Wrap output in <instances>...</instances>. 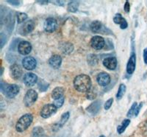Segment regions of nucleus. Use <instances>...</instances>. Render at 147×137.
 Masks as SVG:
<instances>
[{"instance_id":"nucleus-1","label":"nucleus","mask_w":147,"mask_h":137,"mask_svg":"<svg viewBox=\"0 0 147 137\" xmlns=\"http://www.w3.org/2000/svg\"><path fill=\"white\" fill-rule=\"evenodd\" d=\"M73 83L74 89L79 92H82V93L83 92L87 93L92 87L90 77L87 75H84V74L77 75L74 80Z\"/></svg>"},{"instance_id":"nucleus-2","label":"nucleus","mask_w":147,"mask_h":137,"mask_svg":"<svg viewBox=\"0 0 147 137\" xmlns=\"http://www.w3.org/2000/svg\"><path fill=\"white\" fill-rule=\"evenodd\" d=\"M0 90L8 98H14L19 92V87L16 84H7L4 81L0 83Z\"/></svg>"},{"instance_id":"nucleus-3","label":"nucleus","mask_w":147,"mask_h":137,"mask_svg":"<svg viewBox=\"0 0 147 137\" xmlns=\"http://www.w3.org/2000/svg\"><path fill=\"white\" fill-rule=\"evenodd\" d=\"M33 121V116L31 114H26L21 117L16 125V129L18 132H24L27 130Z\"/></svg>"},{"instance_id":"nucleus-4","label":"nucleus","mask_w":147,"mask_h":137,"mask_svg":"<svg viewBox=\"0 0 147 137\" xmlns=\"http://www.w3.org/2000/svg\"><path fill=\"white\" fill-rule=\"evenodd\" d=\"M38 95L36 91L34 89H29L26 92L25 96L24 97V103L26 107L29 108L33 105L38 100Z\"/></svg>"},{"instance_id":"nucleus-5","label":"nucleus","mask_w":147,"mask_h":137,"mask_svg":"<svg viewBox=\"0 0 147 137\" xmlns=\"http://www.w3.org/2000/svg\"><path fill=\"white\" fill-rule=\"evenodd\" d=\"M57 110V107L54 104H47L42 108L40 114L42 118L48 119L50 117H52L53 114H55Z\"/></svg>"},{"instance_id":"nucleus-6","label":"nucleus","mask_w":147,"mask_h":137,"mask_svg":"<svg viewBox=\"0 0 147 137\" xmlns=\"http://www.w3.org/2000/svg\"><path fill=\"white\" fill-rule=\"evenodd\" d=\"M136 68V55L134 51L133 41L132 43V52H131L130 57L129 58L127 64V73L129 75H132L134 73Z\"/></svg>"},{"instance_id":"nucleus-7","label":"nucleus","mask_w":147,"mask_h":137,"mask_svg":"<svg viewBox=\"0 0 147 137\" xmlns=\"http://www.w3.org/2000/svg\"><path fill=\"white\" fill-rule=\"evenodd\" d=\"M105 40L103 37L99 35H95L90 40V46L96 50H100L105 46Z\"/></svg>"},{"instance_id":"nucleus-8","label":"nucleus","mask_w":147,"mask_h":137,"mask_svg":"<svg viewBox=\"0 0 147 137\" xmlns=\"http://www.w3.org/2000/svg\"><path fill=\"white\" fill-rule=\"evenodd\" d=\"M57 27V22L55 18L49 17L47 18L44 22V29L46 32L47 33H53L55 32Z\"/></svg>"},{"instance_id":"nucleus-9","label":"nucleus","mask_w":147,"mask_h":137,"mask_svg":"<svg viewBox=\"0 0 147 137\" xmlns=\"http://www.w3.org/2000/svg\"><path fill=\"white\" fill-rule=\"evenodd\" d=\"M22 66L27 70H33L37 66V60L32 56H27L22 60Z\"/></svg>"},{"instance_id":"nucleus-10","label":"nucleus","mask_w":147,"mask_h":137,"mask_svg":"<svg viewBox=\"0 0 147 137\" xmlns=\"http://www.w3.org/2000/svg\"><path fill=\"white\" fill-rule=\"evenodd\" d=\"M97 83H99L100 86H107L110 83L111 81V77H110V75L107 72H100L98 74V75L96 77Z\"/></svg>"},{"instance_id":"nucleus-11","label":"nucleus","mask_w":147,"mask_h":137,"mask_svg":"<svg viewBox=\"0 0 147 137\" xmlns=\"http://www.w3.org/2000/svg\"><path fill=\"white\" fill-rule=\"evenodd\" d=\"M18 51L21 55H27L32 51V45L29 41H22L18 43Z\"/></svg>"},{"instance_id":"nucleus-12","label":"nucleus","mask_w":147,"mask_h":137,"mask_svg":"<svg viewBox=\"0 0 147 137\" xmlns=\"http://www.w3.org/2000/svg\"><path fill=\"white\" fill-rule=\"evenodd\" d=\"M69 117H70V113L69 111L65 112L61 115L60 117V122L55 123L53 126H52V131L54 132H57V130H60L62 127H63L64 125L67 122V121L69 120Z\"/></svg>"},{"instance_id":"nucleus-13","label":"nucleus","mask_w":147,"mask_h":137,"mask_svg":"<svg viewBox=\"0 0 147 137\" xmlns=\"http://www.w3.org/2000/svg\"><path fill=\"white\" fill-rule=\"evenodd\" d=\"M24 83L27 87H32L38 81V76L32 72H27L24 76Z\"/></svg>"},{"instance_id":"nucleus-14","label":"nucleus","mask_w":147,"mask_h":137,"mask_svg":"<svg viewBox=\"0 0 147 137\" xmlns=\"http://www.w3.org/2000/svg\"><path fill=\"white\" fill-rule=\"evenodd\" d=\"M35 24L34 22V21L32 20H29L27 22H26L23 25L20 27L19 29V33L22 35H27V34L30 33L31 32H32L35 28Z\"/></svg>"},{"instance_id":"nucleus-15","label":"nucleus","mask_w":147,"mask_h":137,"mask_svg":"<svg viewBox=\"0 0 147 137\" xmlns=\"http://www.w3.org/2000/svg\"><path fill=\"white\" fill-rule=\"evenodd\" d=\"M10 72L12 78L14 80H18L22 75V68L18 64H13L10 66Z\"/></svg>"},{"instance_id":"nucleus-16","label":"nucleus","mask_w":147,"mask_h":137,"mask_svg":"<svg viewBox=\"0 0 147 137\" xmlns=\"http://www.w3.org/2000/svg\"><path fill=\"white\" fill-rule=\"evenodd\" d=\"M102 63H103L104 66L110 70H114L117 67V59L115 57L106 58L104 59Z\"/></svg>"},{"instance_id":"nucleus-17","label":"nucleus","mask_w":147,"mask_h":137,"mask_svg":"<svg viewBox=\"0 0 147 137\" xmlns=\"http://www.w3.org/2000/svg\"><path fill=\"white\" fill-rule=\"evenodd\" d=\"M102 103V102L101 100H95L94 102H92L88 107H87L86 111L92 115H96L100 111Z\"/></svg>"},{"instance_id":"nucleus-18","label":"nucleus","mask_w":147,"mask_h":137,"mask_svg":"<svg viewBox=\"0 0 147 137\" xmlns=\"http://www.w3.org/2000/svg\"><path fill=\"white\" fill-rule=\"evenodd\" d=\"M49 65L53 68H60L62 64V58L59 55H53L49 59Z\"/></svg>"},{"instance_id":"nucleus-19","label":"nucleus","mask_w":147,"mask_h":137,"mask_svg":"<svg viewBox=\"0 0 147 137\" xmlns=\"http://www.w3.org/2000/svg\"><path fill=\"white\" fill-rule=\"evenodd\" d=\"M113 22L116 24H119L120 28L122 29V30H125L128 27L127 22L126 21L125 18L122 16V15L121 14H115V16L113 17Z\"/></svg>"},{"instance_id":"nucleus-20","label":"nucleus","mask_w":147,"mask_h":137,"mask_svg":"<svg viewBox=\"0 0 147 137\" xmlns=\"http://www.w3.org/2000/svg\"><path fill=\"white\" fill-rule=\"evenodd\" d=\"M64 89L63 87H56L53 89V91L52 92V97L54 100H57V99H60L61 97H64Z\"/></svg>"},{"instance_id":"nucleus-21","label":"nucleus","mask_w":147,"mask_h":137,"mask_svg":"<svg viewBox=\"0 0 147 137\" xmlns=\"http://www.w3.org/2000/svg\"><path fill=\"white\" fill-rule=\"evenodd\" d=\"M90 30L94 33H102V30L103 29L104 25L102 22L99 21H94L92 22L90 25Z\"/></svg>"},{"instance_id":"nucleus-22","label":"nucleus","mask_w":147,"mask_h":137,"mask_svg":"<svg viewBox=\"0 0 147 137\" xmlns=\"http://www.w3.org/2000/svg\"><path fill=\"white\" fill-rule=\"evenodd\" d=\"M32 137H49L46 134L44 128L40 126H37L33 128L32 131Z\"/></svg>"},{"instance_id":"nucleus-23","label":"nucleus","mask_w":147,"mask_h":137,"mask_svg":"<svg viewBox=\"0 0 147 137\" xmlns=\"http://www.w3.org/2000/svg\"><path fill=\"white\" fill-rule=\"evenodd\" d=\"M60 50L63 54H70L73 52L74 46L72 45V43H69V42H65L61 44Z\"/></svg>"},{"instance_id":"nucleus-24","label":"nucleus","mask_w":147,"mask_h":137,"mask_svg":"<svg viewBox=\"0 0 147 137\" xmlns=\"http://www.w3.org/2000/svg\"><path fill=\"white\" fill-rule=\"evenodd\" d=\"M130 119H125L122 121V122L121 123L120 125L118 126L117 128V132L119 134H121L125 131V130L127 129V128L129 125L130 124Z\"/></svg>"},{"instance_id":"nucleus-25","label":"nucleus","mask_w":147,"mask_h":137,"mask_svg":"<svg viewBox=\"0 0 147 137\" xmlns=\"http://www.w3.org/2000/svg\"><path fill=\"white\" fill-rule=\"evenodd\" d=\"M126 90H127V86H126L125 84L121 83L119 85V90H118L117 94H116V98H117L118 100H121L122 97H124L126 93Z\"/></svg>"},{"instance_id":"nucleus-26","label":"nucleus","mask_w":147,"mask_h":137,"mask_svg":"<svg viewBox=\"0 0 147 137\" xmlns=\"http://www.w3.org/2000/svg\"><path fill=\"white\" fill-rule=\"evenodd\" d=\"M97 97V89L95 86H92L90 90L87 92L86 97L90 100H94V99Z\"/></svg>"},{"instance_id":"nucleus-27","label":"nucleus","mask_w":147,"mask_h":137,"mask_svg":"<svg viewBox=\"0 0 147 137\" xmlns=\"http://www.w3.org/2000/svg\"><path fill=\"white\" fill-rule=\"evenodd\" d=\"M79 8V2H69L67 7V10L70 13H76L77 12Z\"/></svg>"},{"instance_id":"nucleus-28","label":"nucleus","mask_w":147,"mask_h":137,"mask_svg":"<svg viewBox=\"0 0 147 137\" xmlns=\"http://www.w3.org/2000/svg\"><path fill=\"white\" fill-rule=\"evenodd\" d=\"M28 18V16L25 13H18L16 15V19L18 24H22L25 22Z\"/></svg>"},{"instance_id":"nucleus-29","label":"nucleus","mask_w":147,"mask_h":137,"mask_svg":"<svg viewBox=\"0 0 147 137\" xmlns=\"http://www.w3.org/2000/svg\"><path fill=\"white\" fill-rule=\"evenodd\" d=\"M88 63L90 66H96L98 64V58L95 55H89L88 56Z\"/></svg>"},{"instance_id":"nucleus-30","label":"nucleus","mask_w":147,"mask_h":137,"mask_svg":"<svg viewBox=\"0 0 147 137\" xmlns=\"http://www.w3.org/2000/svg\"><path fill=\"white\" fill-rule=\"evenodd\" d=\"M137 106H138V103L136 102L132 103V106H131V108L129 109V110L128 111V113H127V117H128V118H132V117L135 116V112H136Z\"/></svg>"},{"instance_id":"nucleus-31","label":"nucleus","mask_w":147,"mask_h":137,"mask_svg":"<svg viewBox=\"0 0 147 137\" xmlns=\"http://www.w3.org/2000/svg\"><path fill=\"white\" fill-rule=\"evenodd\" d=\"M38 89L40 92H45L48 89L49 86V83H47L44 80H40L38 83Z\"/></svg>"},{"instance_id":"nucleus-32","label":"nucleus","mask_w":147,"mask_h":137,"mask_svg":"<svg viewBox=\"0 0 147 137\" xmlns=\"http://www.w3.org/2000/svg\"><path fill=\"white\" fill-rule=\"evenodd\" d=\"M64 101H65V97H63L60 99L55 100V102H54V105L57 107V109H60V108L62 107V105H63Z\"/></svg>"},{"instance_id":"nucleus-33","label":"nucleus","mask_w":147,"mask_h":137,"mask_svg":"<svg viewBox=\"0 0 147 137\" xmlns=\"http://www.w3.org/2000/svg\"><path fill=\"white\" fill-rule=\"evenodd\" d=\"M113 103V98H109L104 105V109L105 110H109L111 108Z\"/></svg>"},{"instance_id":"nucleus-34","label":"nucleus","mask_w":147,"mask_h":137,"mask_svg":"<svg viewBox=\"0 0 147 137\" xmlns=\"http://www.w3.org/2000/svg\"><path fill=\"white\" fill-rule=\"evenodd\" d=\"M0 43H1V48H3L5 43H6V36H5L2 33L0 35Z\"/></svg>"},{"instance_id":"nucleus-35","label":"nucleus","mask_w":147,"mask_h":137,"mask_svg":"<svg viewBox=\"0 0 147 137\" xmlns=\"http://www.w3.org/2000/svg\"><path fill=\"white\" fill-rule=\"evenodd\" d=\"M124 10L127 14H129V11H130V4H129V2L128 1H126L125 2V4H124Z\"/></svg>"},{"instance_id":"nucleus-36","label":"nucleus","mask_w":147,"mask_h":137,"mask_svg":"<svg viewBox=\"0 0 147 137\" xmlns=\"http://www.w3.org/2000/svg\"><path fill=\"white\" fill-rule=\"evenodd\" d=\"M142 106H143V102H140V104L138 105L137 108H136V112H135V116H134V117H137V116L138 115L139 112H140V110L141 109Z\"/></svg>"},{"instance_id":"nucleus-37","label":"nucleus","mask_w":147,"mask_h":137,"mask_svg":"<svg viewBox=\"0 0 147 137\" xmlns=\"http://www.w3.org/2000/svg\"><path fill=\"white\" fill-rule=\"evenodd\" d=\"M143 58H144V64L147 65V47L144 50V52H143Z\"/></svg>"},{"instance_id":"nucleus-38","label":"nucleus","mask_w":147,"mask_h":137,"mask_svg":"<svg viewBox=\"0 0 147 137\" xmlns=\"http://www.w3.org/2000/svg\"><path fill=\"white\" fill-rule=\"evenodd\" d=\"M7 2L10 4V5H14V6H18L21 4L20 1H13V0H12V1H7Z\"/></svg>"},{"instance_id":"nucleus-39","label":"nucleus","mask_w":147,"mask_h":137,"mask_svg":"<svg viewBox=\"0 0 147 137\" xmlns=\"http://www.w3.org/2000/svg\"><path fill=\"white\" fill-rule=\"evenodd\" d=\"M52 2L55 4H57V5H60V6H63V5H64V3H65V2H63V1H56V2Z\"/></svg>"},{"instance_id":"nucleus-40","label":"nucleus","mask_w":147,"mask_h":137,"mask_svg":"<svg viewBox=\"0 0 147 137\" xmlns=\"http://www.w3.org/2000/svg\"><path fill=\"white\" fill-rule=\"evenodd\" d=\"M37 2L39 4H40V5H47V4L49 3L48 1H45V2H44V1H38Z\"/></svg>"},{"instance_id":"nucleus-41","label":"nucleus","mask_w":147,"mask_h":137,"mask_svg":"<svg viewBox=\"0 0 147 137\" xmlns=\"http://www.w3.org/2000/svg\"><path fill=\"white\" fill-rule=\"evenodd\" d=\"M99 137H106V136H104V135H101Z\"/></svg>"}]
</instances>
